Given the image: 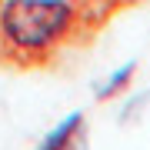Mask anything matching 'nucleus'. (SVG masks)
<instances>
[{
	"label": "nucleus",
	"instance_id": "7ed1b4c3",
	"mask_svg": "<svg viewBox=\"0 0 150 150\" xmlns=\"http://www.w3.org/2000/svg\"><path fill=\"white\" fill-rule=\"evenodd\" d=\"M134 70H137V64H123L120 70H113L107 80L97 87V100H107V97H117L120 90H127V83H130V77H134Z\"/></svg>",
	"mask_w": 150,
	"mask_h": 150
},
{
	"label": "nucleus",
	"instance_id": "f03ea898",
	"mask_svg": "<svg viewBox=\"0 0 150 150\" xmlns=\"http://www.w3.org/2000/svg\"><path fill=\"white\" fill-rule=\"evenodd\" d=\"M80 137H83V113H70L40 140L37 150H74Z\"/></svg>",
	"mask_w": 150,
	"mask_h": 150
},
{
	"label": "nucleus",
	"instance_id": "f257e3e1",
	"mask_svg": "<svg viewBox=\"0 0 150 150\" xmlns=\"http://www.w3.org/2000/svg\"><path fill=\"white\" fill-rule=\"evenodd\" d=\"M74 27L67 0H0V37L20 54L57 47Z\"/></svg>",
	"mask_w": 150,
	"mask_h": 150
}]
</instances>
